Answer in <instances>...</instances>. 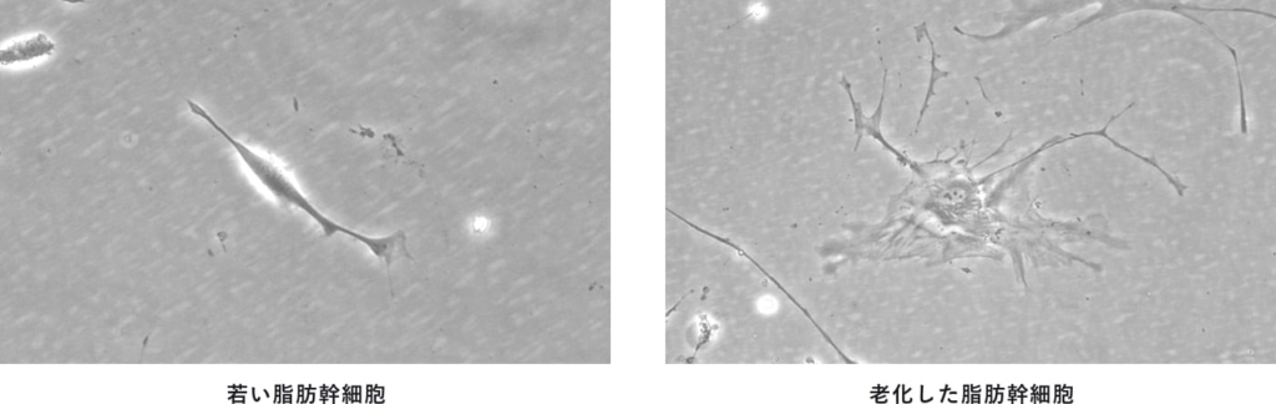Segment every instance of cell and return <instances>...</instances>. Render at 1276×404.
Instances as JSON below:
<instances>
[{
    "mask_svg": "<svg viewBox=\"0 0 1276 404\" xmlns=\"http://www.w3.org/2000/svg\"><path fill=\"white\" fill-rule=\"evenodd\" d=\"M187 106L192 114L202 120H205L212 129L216 130L219 135L229 143L240 156L243 164L255 176V179L270 193L273 198L283 205L293 206L300 209L313 220L317 222L323 231V235L331 237L337 234L346 235L351 239L361 242L367 246L372 254L383 261L387 266L388 274L391 275V267L397 260L408 259L413 260L408 249V237L403 230H398L394 234L382 237H371L361 234L348 227L338 224V222L329 219L322 214L310 200L302 194V191L293 183L286 171L277 165L275 161L267 156L257 153L256 150L250 148L242 141L237 140L227 131L219 121L214 119L204 106L196 103L194 100H187Z\"/></svg>",
    "mask_w": 1276,
    "mask_h": 404,
    "instance_id": "6da1fadb",
    "label": "cell"
},
{
    "mask_svg": "<svg viewBox=\"0 0 1276 404\" xmlns=\"http://www.w3.org/2000/svg\"><path fill=\"white\" fill-rule=\"evenodd\" d=\"M886 78H888V72H886V69H885L884 80H883V92H881L878 108L877 110H875L874 115L870 116V118L864 115L862 104H860L859 101L855 100L853 92H852V84H850L847 78L845 77H843L842 82H840V84H842V87L845 89V92H847L848 97L850 99V103H852V106H853L855 133L858 134V143H857V146H855V150L858 149L860 140H862L864 135L873 136V138L878 139L880 143L885 146L886 149H889L891 153H893L896 156V158H899L901 161H904V164H909L910 161L906 159L903 154H900L898 150H895L893 146L889 145L888 141L884 139L883 133H881L880 126H881V118H883Z\"/></svg>",
    "mask_w": 1276,
    "mask_h": 404,
    "instance_id": "7a4b0ae2",
    "label": "cell"
},
{
    "mask_svg": "<svg viewBox=\"0 0 1276 404\" xmlns=\"http://www.w3.org/2000/svg\"><path fill=\"white\" fill-rule=\"evenodd\" d=\"M57 45L47 34L37 33L30 37L14 40L5 45L0 52V63L3 67L19 63H29L54 53Z\"/></svg>",
    "mask_w": 1276,
    "mask_h": 404,
    "instance_id": "3957f363",
    "label": "cell"
},
{
    "mask_svg": "<svg viewBox=\"0 0 1276 404\" xmlns=\"http://www.w3.org/2000/svg\"><path fill=\"white\" fill-rule=\"evenodd\" d=\"M924 33H925V35H926V38H928V40H929V44H930V48H931V78H930V83H929L928 95H926V99H925V101H924L923 108H921V110H920V116H919V121H918V128H916V131H918L919 126L921 125V120H923V118H924V114H925L926 109H928V108H929L930 99H931V97H933V95H934V88H935V84H936V82H938V80H939V79H941V78L949 77V74H950L949 72H943V70H940V69H938V67H936V58H938V55H936V52H935V45H934V42H933V40H931L930 35H929V33H928V32H926V30H925V32H924Z\"/></svg>",
    "mask_w": 1276,
    "mask_h": 404,
    "instance_id": "277c9868",
    "label": "cell"
}]
</instances>
